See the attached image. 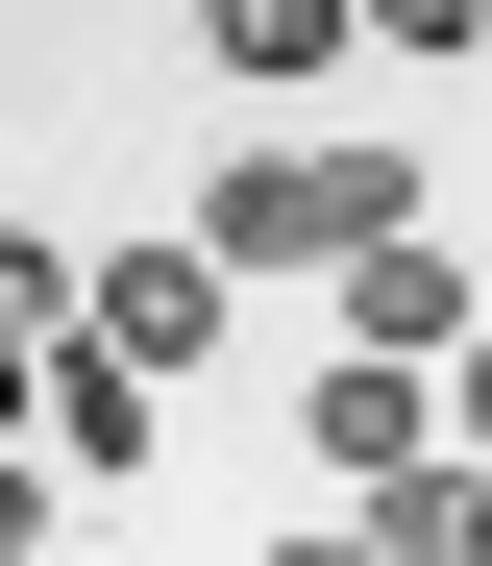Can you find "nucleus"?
Returning a JSON list of instances; mask_svg holds the SVG:
<instances>
[{
    "label": "nucleus",
    "instance_id": "f257e3e1",
    "mask_svg": "<svg viewBox=\"0 0 492 566\" xmlns=\"http://www.w3.org/2000/svg\"><path fill=\"white\" fill-rule=\"evenodd\" d=\"M172 247H222V296L247 271H369V247H419V172L394 148H222Z\"/></svg>",
    "mask_w": 492,
    "mask_h": 566
},
{
    "label": "nucleus",
    "instance_id": "f03ea898",
    "mask_svg": "<svg viewBox=\"0 0 492 566\" xmlns=\"http://www.w3.org/2000/svg\"><path fill=\"white\" fill-rule=\"evenodd\" d=\"M345 345H369V369H468V345H492V321H468V247H369V271H345Z\"/></svg>",
    "mask_w": 492,
    "mask_h": 566
},
{
    "label": "nucleus",
    "instance_id": "7ed1b4c3",
    "mask_svg": "<svg viewBox=\"0 0 492 566\" xmlns=\"http://www.w3.org/2000/svg\"><path fill=\"white\" fill-rule=\"evenodd\" d=\"M98 345H124V369H197V345H222V247H98Z\"/></svg>",
    "mask_w": 492,
    "mask_h": 566
},
{
    "label": "nucleus",
    "instance_id": "20e7f679",
    "mask_svg": "<svg viewBox=\"0 0 492 566\" xmlns=\"http://www.w3.org/2000/svg\"><path fill=\"white\" fill-rule=\"evenodd\" d=\"M295 443H321L345 493H369V468H419V443H443V395H419V369H369V345H321V395H295Z\"/></svg>",
    "mask_w": 492,
    "mask_h": 566
},
{
    "label": "nucleus",
    "instance_id": "39448f33",
    "mask_svg": "<svg viewBox=\"0 0 492 566\" xmlns=\"http://www.w3.org/2000/svg\"><path fill=\"white\" fill-rule=\"evenodd\" d=\"M197 50H222L247 99H295V74H345V50H369V0H197Z\"/></svg>",
    "mask_w": 492,
    "mask_h": 566
},
{
    "label": "nucleus",
    "instance_id": "423d86ee",
    "mask_svg": "<svg viewBox=\"0 0 492 566\" xmlns=\"http://www.w3.org/2000/svg\"><path fill=\"white\" fill-rule=\"evenodd\" d=\"M148 395H172V369H124V345H50V468H148Z\"/></svg>",
    "mask_w": 492,
    "mask_h": 566
},
{
    "label": "nucleus",
    "instance_id": "0eeeda50",
    "mask_svg": "<svg viewBox=\"0 0 492 566\" xmlns=\"http://www.w3.org/2000/svg\"><path fill=\"white\" fill-rule=\"evenodd\" d=\"M345 517H369V566H468V517H492V468H443V443H419V468H369Z\"/></svg>",
    "mask_w": 492,
    "mask_h": 566
},
{
    "label": "nucleus",
    "instance_id": "6e6552de",
    "mask_svg": "<svg viewBox=\"0 0 492 566\" xmlns=\"http://www.w3.org/2000/svg\"><path fill=\"white\" fill-rule=\"evenodd\" d=\"M443 419H468V468H492V345H468V369H443Z\"/></svg>",
    "mask_w": 492,
    "mask_h": 566
},
{
    "label": "nucleus",
    "instance_id": "1a4fd4ad",
    "mask_svg": "<svg viewBox=\"0 0 492 566\" xmlns=\"http://www.w3.org/2000/svg\"><path fill=\"white\" fill-rule=\"evenodd\" d=\"M271 566H369V517H321V542H271Z\"/></svg>",
    "mask_w": 492,
    "mask_h": 566
},
{
    "label": "nucleus",
    "instance_id": "9d476101",
    "mask_svg": "<svg viewBox=\"0 0 492 566\" xmlns=\"http://www.w3.org/2000/svg\"><path fill=\"white\" fill-rule=\"evenodd\" d=\"M468 566H492V517H468Z\"/></svg>",
    "mask_w": 492,
    "mask_h": 566
}]
</instances>
